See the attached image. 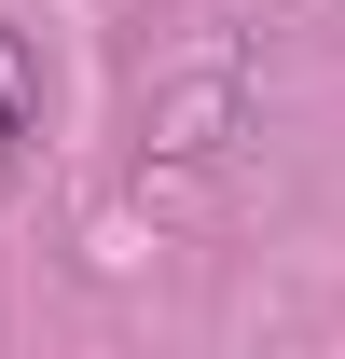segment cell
<instances>
[{"mask_svg":"<svg viewBox=\"0 0 345 359\" xmlns=\"http://www.w3.org/2000/svg\"><path fill=\"white\" fill-rule=\"evenodd\" d=\"M28 138H42V69H28V42L0 28V166H14Z\"/></svg>","mask_w":345,"mask_h":359,"instance_id":"1","label":"cell"}]
</instances>
